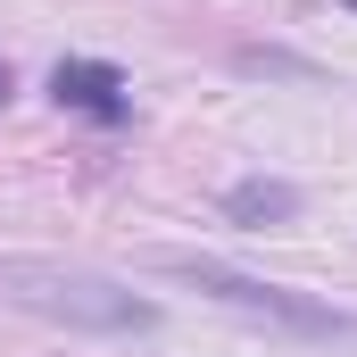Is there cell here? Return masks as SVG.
<instances>
[{
	"label": "cell",
	"instance_id": "6da1fadb",
	"mask_svg": "<svg viewBox=\"0 0 357 357\" xmlns=\"http://www.w3.org/2000/svg\"><path fill=\"white\" fill-rule=\"evenodd\" d=\"M158 274H175L191 291H208L216 307H233V316H258L274 333H299V341H349L357 349V316L349 307H333V299H307V291H291V282H258V274L225 266V258H158Z\"/></svg>",
	"mask_w": 357,
	"mask_h": 357
},
{
	"label": "cell",
	"instance_id": "7a4b0ae2",
	"mask_svg": "<svg viewBox=\"0 0 357 357\" xmlns=\"http://www.w3.org/2000/svg\"><path fill=\"white\" fill-rule=\"evenodd\" d=\"M0 291L33 316H59V324H91V333H150L158 324V299H133L125 282H100V274H67V266H0Z\"/></svg>",
	"mask_w": 357,
	"mask_h": 357
},
{
	"label": "cell",
	"instance_id": "3957f363",
	"mask_svg": "<svg viewBox=\"0 0 357 357\" xmlns=\"http://www.w3.org/2000/svg\"><path fill=\"white\" fill-rule=\"evenodd\" d=\"M50 100L75 108V116H91V125H125L133 116V84L108 59H59L50 67Z\"/></svg>",
	"mask_w": 357,
	"mask_h": 357
},
{
	"label": "cell",
	"instance_id": "277c9868",
	"mask_svg": "<svg viewBox=\"0 0 357 357\" xmlns=\"http://www.w3.org/2000/svg\"><path fill=\"white\" fill-rule=\"evenodd\" d=\"M291 208H299L291 183H233L225 191V216H241V225H282Z\"/></svg>",
	"mask_w": 357,
	"mask_h": 357
},
{
	"label": "cell",
	"instance_id": "5b68a950",
	"mask_svg": "<svg viewBox=\"0 0 357 357\" xmlns=\"http://www.w3.org/2000/svg\"><path fill=\"white\" fill-rule=\"evenodd\" d=\"M0 100H8V67H0Z\"/></svg>",
	"mask_w": 357,
	"mask_h": 357
}]
</instances>
